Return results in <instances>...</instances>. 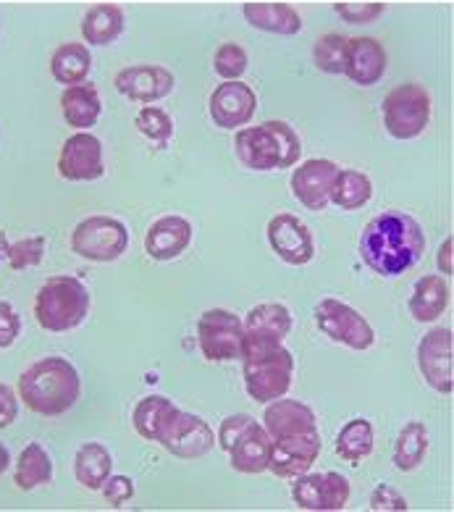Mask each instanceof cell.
I'll list each match as a JSON object with an SVG mask.
<instances>
[{
  "mask_svg": "<svg viewBox=\"0 0 454 512\" xmlns=\"http://www.w3.org/2000/svg\"><path fill=\"white\" fill-rule=\"evenodd\" d=\"M242 323H245V334H258V337L284 342L292 331V313L281 302H263V305H255Z\"/></svg>",
  "mask_w": 454,
  "mask_h": 512,
  "instance_id": "obj_30",
  "label": "cell"
},
{
  "mask_svg": "<svg viewBox=\"0 0 454 512\" xmlns=\"http://www.w3.org/2000/svg\"><path fill=\"white\" fill-rule=\"evenodd\" d=\"M189 245H192V224L176 213L155 218L145 234V253L158 263L182 258Z\"/></svg>",
  "mask_w": 454,
  "mask_h": 512,
  "instance_id": "obj_20",
  "label": "cell"
},
{
  "mask_svg": "<svg viewBox=\"0 0 454 512\" xmlns=\"http://www.w3.org/2000/svg\"><path fill=\"white\" fill-rule=\"evenodd\" d=\"M245 323L226 308L205 310L197 321V344L210 363H231L242 358Z\"/></svg>",
  "mask_w": 454,
  "mask_h": 512,
  "instance_id": "obj_8",
  "label": "cell"
},
{
  "mask_svg": "<svg viewBox=\"0 0 454 512\" xmlns=\"http://www.w3.org/2000/svg\"><path fill=\"white\" fill-rule=\"evenodd\" d=\"M344 58H347V37L339 32H326L313 45V64L323 74H344Z\"/></svg>",
  "mask_w": 454,
  "mask_h": 512,
  "instance_id": "obj_35",
  "label": "cell"
},
{
  "mask_svg": "<svg viewBox=\"0 0 454 512\" xmlns=\"http://www.w3.org/2000/svg\"><path fill=\"white\" fill-rule=\"evenodd\" d=\"M6 245H8L6 237H3V234H0V260L6 258Z\"/></svg>",
  "mask_w": 454,
  "mask_h": 512,
  "instance_id": "obj_47",
  "label": "cell"
},
{
  "mask_svg": "<svg viewBox=\"0 0 454 512\" xmlns=\"http://www.w3.org/2000/svg\"><path fill=\"white\" fill-rule=\"evenodd\" d=\"M368 507H371L373 512H405L410 510V505H407V499L399 494L394 486L389 484H381L376 486V489L371 491V499H368Z\"/></svg>",
  "mask_w": 454,
  "mask_h": 512,
  "instance_id": "obj_41",
  "label": "cell"
},
{
  "mask_svg": "<svg viewBox=\"0 0 454 512\" xmlns=\"http://www.w3.org/2000/svg\"><path fill=\"white\" fill-rule=\"evenodd\" d=\"M386 48L376 37H347L344 77L360 87L378 85L386 74Z\"/></svg>",
  "mask_w": 454,
  "mask_h": 512,
  "instance_id": "obj_19",
  "label": "cell"
},
{
  "mask_svg": "<svg viewBox=\"0 0 454 512\" xmlns=\"http://www.w3.org/2000/svg\"><path fill=\"white\" fill-rule=\"evenodd\" d=\"M418 368L426 384L439 394H452L454 389V334L452 329L436 326L420 339Z\"/></svg>",
  "mask_w": 454,
  "mask_h": 512,
  "instance_id": "obj_12",
  "label": "cell"
},
{
  "mask_svg": "<svg viewBox=\"0 0 454 512\" xmlns=\"http://www.w3.org/2000/svg\"><path fill=\"white\" fill-rule=\"evenodd\" d=\"M129 247V229L111 216H90L79 221L71 232V250L92 263H113Z\"/></svg>",
  "mask_w": 454,
  "mask_h": 512,
  "instance_id": "obj_7",
  "label": "cell"
},
{
  "mask_svg": "<svg viewBox=\"0 0 454 512\" xmlns=\"http://www.w3.org/2000/svg\"><path fill=\"white\" fill-rule=\"evenodd\" d=\"M100 491H103L105 502L119 510V507H124L126 502H132V499H134V481L129 476H119V473H111V476L103 481Z\"/></svg>",
  "mask_w": 454,
  "mask_h": 512,
  "instance_id": "obj_40",
  "label": "cell"
},
{
  "mask_svg": "<svg viewBox=\"0 0 454 512\" xmlns=\"http://www.w3.org/2000/svg\"><path fill=\"white\" fill-rule=\"evenodd\" d=\"M428 447H431V436H428L426 423H405L402 431L397 434V442H394V468L402 470V473L418 470L423 465V460H426Z\"/></svg>",
  "mask_w": 454,
  "mask_h": 512,
  "instance_id": "obj_29",
  "label": "cell"
},
{
  "mask_svg": "<svg viewBox=\"0 0 454 512\" xmlns=\"http://www.w3.org/2000/svg\"><path fill=\"white\" fill-rule=\"evenodd\" d=\"M258 111V95L245 82H224L213 90L208 100V113L213 124L221 129H242L247 127Z\"/></svg>",
  "mask_w": 454,
  "mask_h": 512,
  "instance_id": "obj_16",
  "label": "cell"
},
{
  "mask_svg": "<svg viewBox=\"0 0 454 512\" xmlns=\"http://www.w3.org/2000/svg\"><path fill=\"white\" fill-rule=\"evenodd\" d=\"M8 468H11V452L0 444V476H3Z\"/></svg>",
  "mask_w": 454,
  "mask_h": 512,
  "instance_id": "obj_46",
  "label": "cell"
},
{
  "mask_svg": "<svg viewBox=\"0 0 454 512\" xmlns=\"http://www.w3.org/2000/svg\"><path fill=\"white\" fill-rule=\"evenodd\" d=\"M247 50L237 43H224L218 45L216 56H213V69L224 82H234V79H242V74L247 71Z\"/></svg>",
  "mask_w": 454,
  "mask_h": 512,
  "instance_id": "obj_38",
  "label": "cell"
},
{
  "mask_svg": "<svg viewBox=\"0 0 454 512\" xmlns=\"http://www.w3.org/2000/svg\"><path fill=\"white\" fill-rule=\"evenodd\" d=\"M16 394H19V402H24V407L32 413L58 418L77 405L82 394V379L69 360L50 355L21 373Z\"/></svg>",
  "mask_w": 454,
  "mask_h": 512,
  "instance_id": "obj_2",
  "label": "cell"
},
{
  "mask_svg": "<svg viewBox=\"0 0 454 512\" xmlns=\"http://www.w3.org/2000/svg\"><path fill=\"white\" fill-rule=\"evenodd\" d=\"M449 300H452V289L444 281V276L428 274L415 281L407 308H410V316L418 323H434L444 316V310L449 308Z\"/></svg>",
  "mask_w": 454,
  "mask_h": 512,
  "instance_id": "obj_24",
  "label": "cell"
},
{
  "mask_svg": "<svg viewBox=\"0 0 454 512\" xmlns=\"http://www.w3.org/2000/svg\"><path fill=\"white\" fill-rule=\"evenodd\" d=\"M357 250L373 274L394 279L418 266L426 253V234L413 216L386 211L365 224Z\"/></svg>",
  "mask_w": 454,
  "mask_h": 512,
  "instance_id": "obj_1",
  "label": "cell"
},
{
  "mask_svg": "<svg viewBox=\"0 0 454 512\" xmlns=\"http://www.w3.org/2000/svg\"><path fill=\"white\" fill-rule=\"evenodd\" d=\"M266 237L276 258L284 260L287 266H308L315 258L313 232L292 213H276L268 221Z\"/></svg>",
  "mask_w": 454,
  "mask_h": 512,
  "instance_id": "obj_14",
  "label": "cell"
},
{
  "mask_svg": "<svg viewBox=\"0 0 454 512\" xmlns=\"http://www.w3.org/2000/svg\"><path fill=\"white\" fill-rule=\"evenodd\" d=\"M234 150L250 171H276L297 166L302 142L287 121H263L260 127L239 129Z\"/></svg>",
  "mask_w": 454,
  "mask_h": 512,
  "instance_id": "obj_4",
  "label": "cell"
},
{
  "mask_svg": "<svg viewBox=\"0 0 454 512\" xmlns=\"http://www.w3.org/2000/svg\"><path fill=\"white\" fill-rule=\"evenodd\" d=\"M134 127H137L142 137H147L155 145H161V148L174 137V121L158 106H142L140 113L134 116Z\"/></svg>",
  "mask_w": 454,
  "mask_h": 512,
  "instance_id": "obj_36",
  "label": "cell"
},
{
  "mask_svg": "<svg viewBox=\"0 0 454 512\" xmlns=\"http://www.w3.org/2000/svg\"><path fill=\"white\" fill-rule=\"evenodd\" d=\"M315 323L318 329L331 339V342H339L350 350H371L376 344V331H373L371 321L355 310L352 305L342 300H334V297H326V300L318 302L315 308Z\"/></svg>",
  "mask_w": 454,
  "mask_h": 512,
  "instance_id": "obj_9",
  "label": "cell"
},
{
  "mask_svg": "<svg viewBox=\"0 0 454 512\" xmlns=\"http://www.w3.org/2000/svg\"><path fill=\"white\" fill-rule=\"evenodd\" d=\"M92 71V53L84 43H63L50 56V77L58 85H79L87 82Z\"/></svg>",
  "mask_w": 454,
  "mask_h": 512,
  "instance_id": "obj_27",
  "label": "cell"
},
{
  "mask_svg": "<svg viewBox=\"0 0 454 512\" xmlns=\"http://www.w3.org/2000/svg\"><path fill=\"white\" fill-rule=\"evenodd\" d=\"M58 106H61L63 121L69 124L71 129H77V132H90L95 124H98L100 113H103V100H100V92L95 85H71L61 92V100H58Z\"/></svg>",
  "mask_w": 454,
  "mask_h": 512,
  "instance_id": "obj_23",
  "label": "cell"
},
{
  "mask_svg": "<svg viewBox=\"0 0 454 512\" xmlns=\"http://www.w3.org/2000/svg\"><path fill=\"white\" fill-rule=\"evenodd\" d=\"M350 481L336 470L326 473H302L294 478V505L310 512H339L350 502Z\"/></svg>",
  "mask_w": 454,
  "mask_h": 512,
  "instance_id": "obj_11",
  "label": "cell"
},
{
  "mask_svg": "<svg viewBox=\"0 0 454 512\" xmlns=\"http://www.w3.org/2000/svg\"><path fill=\"white\" fill-rule=\"evenodd\" d=\"M339 174V166L329 158H310L292 171L289 187L294 200L313 213L326 211L331 205V187Z\"/></svg>",
  "mask_w": 454,
  "mask_h": 512,
  "instance_id": "obj_15",
  "label": "cell"
},
{
  "mask_svg": "<svg viewBox=\"0 0 454 512\" xmlns=\"http://www.w3.org/2000/svg\"><path fill=\"white\" fill-rule=\"evenodd\" d=\"M436 266H439V274L452 276L454 274V239L447 237L439 245V255H436Z\"/></svg>",
  "mask_w": 454,
  "mask_h": 512,
  "instance_id": "obj_45",
  "label": "cell"
},
{
  "mask_svg": "<svg viewBox=\"0 0 454 512\" xmlns=\"http://www.w3.org/2000/svg\"><path fill=\"white\" fill-rule=\"evenodd\" d=\"M50 478H53V457L48 455V449L37 442L27 444L16 460L14 484L21 491H32L42 484H50Z\"/></svg>",
  "mask_w": 454,
  "mask_h": 512,
  "instance_id": "obj_32",
  "label": "cell"
},
{
  "mask_svg": "<svg viewBox=\"0 0 454 512\" xmlns=\"http://www.w3.org/2000/svg\"><path fill=\"white\" fill-rule=\"evenodd\" d=\"M268 452H271V436L263 428V423L252 421L245 428V434L239 436L237 442L229 449V465L237 473L245 476H258L268 470Z\"/></svg>",
  "mask_w": 454,
  "mask_h": 512,
  "instance_id": "obj_22",
  "label": "cell"
},
{
  "mask_svg": "<svg viewBox=\"0 0 454 512\" xmlns=\"http://www.w3.org/2000/svg\"><path fill=\"white\" fill-rule=\"evenodd\" d=\"M239 360H242L245 392L250 394V400L268 405L279 397H287L294 376V355L284 347V342L245 334Z\"/></svg>",
  "mask_w": 454,
  "mask_h": 512,
  "instance_id": "obj_3",
  "label": "cell"
},
{
  "mask_svg": "<svg viewBox=\"0 0 454 512\" xmlns=\"http://www.w3.org/2000/svg\"><path fill=\"white\" fill-rule=\"evenodd\" d=\"M321 434H300L287 436V439H271V452H268V470L279 478H297L308 473L313 463L321 455Z\"/></svg>",
  "mask_w": 454,
  "mask_h": 512,
  "instance_id": "obj_17",
  "label": "cell"
},
{
  "mask_svg": "<svg viewBox=\"0 0 454 512\" xmlns=\"http://www.w3.org/2000/svg\"><path fill=\"white\" fill-rule=\"evenodd\" d=\"M252 421H255V418H250L247 413H237V415H229V418H224V423L218 426V434H216L218 447L224 449V452H229L231 444L237 442L239 436L245 434V428L250 426Z\"/></svg>",
  "mask_w": 454,
  "mask_h": 512,
  "instance_id": "obj_43",
  "label": "cell"
},
{
  "mask_svg": "<svg viewBox=\"0 0 454 512\" xmlns=\"http://www.w3.org/2000/svg\"><path fill=\"white\" fill-rule=\"evenodd\" d=\"M21 337V316L11 302L0 300V350L14 347Z\"/></svg>",
  "mask_w": 454,
  "mask_h": 512,
  "instance_id": "obj_42",
  "label": "cell"
},
{
  "mask_svg": "<svg viewBox=\"0 0 454 512\" xmlns=\"http://www.w3.org/2000/svg\"><path fill=\"white\" fill-rule=\"evenodd\" d=\"M113 85H116V90H119L124 98L134 100V103L153 106V103L168 98V95L174 92L176 79L174 74L168 69H163V66L140 64L121 69L119 74L113 77Z\"/></svg>",
  "mask_w": 454,
  "mask_h": 512,
  "instance_id": "obj_18",
  "label": "cell"
},
{
  "mask_svg": "<svg viewBox=\"0 0 454 512\" xmlns=\"http://www.w3.org/2000/svg\"><path fill=\"white\" fill-rule=\"evenodd\" d=\"M158 444L171 455L182 457V460H197V457H205L210 449L216 447V434H213V428L208 426L205 418L176 407L174 415L163 426L161 436H158Z\"/></svg>",
  "mask_w": 454,
  "mask_h": 512,
  "instance_id": "obj_10",
  "label": "cell"
},
{
  "mask_svg": "<svg viewBox=\"0 0 454 512\" xmlns=\"http://www.w3.org/2000/svg\"><path fill=\"white\" fill-rule=\"evenodd\" d=\"M113 473L111 452L98 442H87L74 455V478L77 484L90 491H100L103 481Z\"/></svg>",
  "mask_w": 454,
  "mask_h": 512,
  "instance_id": "obj_28",
  "label": "cell"
},
{
  "mask_svg": "<svg viewBox=\"0 0 454 512\" xmlns=\"http://www.w3.org/2000/svg\"><path fill=\"white\" fill-rule=\"evenodd\" d=\"M263 428L271 439H287V436L313 434L318 431V418L305 402L279 397L266 405L263 413Z\"/></svg>",
  "mask_w": 454,
  "mask_h": 512,
  "instance_id": "obj_21",
  "label": "cell"
},
{
  "mask_svg": "<svg viewBox=\"0 0 454 512\" xmlns=\"http://www.w3.org/2000/svg\"><path fill=\"white\" fill-rule=\"evenodd\" d=\"M373 182L371 176L355 169H339L331 187V205L342 211H360L363 205L371 203Z\"/></svg>",
  "mask_w": 454,
  "mask_h": 512,
  "instance_id": "obj_33",
  "label": "cell"
},
{
  "mask_svg": "<svg viewBox=\"0 0 454 512\" xmlns=\"http://www.w3.org/2000/svg\"><path fill=\"white\" fill-rule=\"evenodd\" d=\"M373 442V423L368 418H352L342 426V431L336 434V455L342 457L347 465H360L365 457H371Z\"/></svg>",
  "mask_w": 454,
  "mask_h": 512,
  "instance_id": "obj_31",
  "label": "cell"
},
{
  "mask_svg": "<svg viewBox=\"0 0 454 512\" xmlns=\"http://www.w3.org/2000/svg\"><path fill=\"white\" fill-rule=\"evenodd\" d=\"M126 27L124 8L116 3H98L82 16V37L87 45H111L121 37Z\"/></svg>",
  "mask_w": 454,
  "mask_h": 512,
  "instance_id": "obj_26",
  "label": "cell"
},
{
  "mask_svg": "<svg viewBox=\"0 0 454 512\" xmlns=\"http://www.w3.org/2000/svg\"><path fill=\"white\" fill-rule=\"evenodd\" d=\"M56 169L66 182H98L105 176L103 142L92 132H74L61 145Z\"/></svg>",
  "mask_w": 454,
  "mask_h": 512,
  "instance_id": "obj_13",
  "label": "cell"
},
{
  "mask_svg": "<svg viewBox=\"0 0 454 512\" xmlns=\"http://www.w3.org/2000/svg\"><path fill=\"white\" fill-rule=\"evenodd\" d=\"M45 250H48V242H45V237H40V234L16 239V242L6 245L8 266L14 268V271H27V268L40 266L42 258H45Z\"/></svg>",
  "mask_w": 454,
  "mask_h": 512,
  "instance_id": "obj_37",
  "label": "cell"
},
{
  "mask_svg": "<svg viewBox=\"0 0 454 512\" xmlns=\"http://www.w3.org/2000/svg\"><path fill=\"white\" fill-rule=\"evenodd\" d=\"M176 405L163 394H150L145 400L137 402L132 413V423L134 431L147 439V442H158V436H161L163 426L168 423V418L174 415Z\"/></svg>",
  "mask_w": 454,
  "mask_h": 512,
  "instance_id": "obj_34",
  "label": "cell"
},
{
  "mask_svg": "<svg viewBox=\"0 0 454 512\" xmlns=\"http://www.w3.org/2000/svg\"><path fill=\"white\" fill-rule=\"evenodd\" d=\"M334 11L347 24H373L378 16H384V3H336Z\"/></svg>",
  "mask_w": 454,
  "mask_h": 512,
  "instance_id": "obj_39",
  "label": "cell"
},
{
  "mask_svg": "<svg viewBox=\"0 0 454 512\" xmlns=\"http://www.w3.org/2000/svg\"><path fill=\"white\" fill-rule=\"evenodd\" d=\"M242 14L252 29L268 35L294 37L302 32V16L289 3H245Z\"/></svg>",
  "mask_w": 454,
  "mask_h": 512,
  "instance_id": "obj_25",
  "label": "cell"
},
{
  "mask_svg": "<svg viewBox=\"0 0 454 512\" xmlns=\"http://www.w3.org/2000/svg\"><path fill=\"white\" fill-rule=\"evenodd\" d=\"M19 418V394L8 384H0V428H8Z\"/></svg>",
  "mask_w": 454,
  "mask_h": 512,
  "instance_id": "obj_44",
  "label": "cell"
},
{
  "mask_svg": "<svg viewBox=\"0 0 454 512\" xmlns=\"http://www.w3.org/2000/svg\"><path fill=\"white\" fill-rule=\"evenodd\" d=\"M431 95L423 85L407 82L394 90L381 103V116H384L386 132L392 134L394 140H415L426 132L431 124Z\"/></svg>",
  "mask_w": 454,
  "mask_h": 512,
  "instance_id": "obj_6",
  "label": "cell"
},
{
  "mask_svg": "<svg viewBox=\"0 0 454 512\" xmlns=\"http://www.w3.org/2000/svg\"><path fill=\"white\" fill-rule=\"evenodd\" d=\"M90 289L74 276H50L35 297V321L50 334L82 326L90 313Z\"/></svg>",
  "mask_w": 454,
  "mask_h": 512,
  "instance_id": "obj_5",
  "label": "cell"
}]
</instances>
